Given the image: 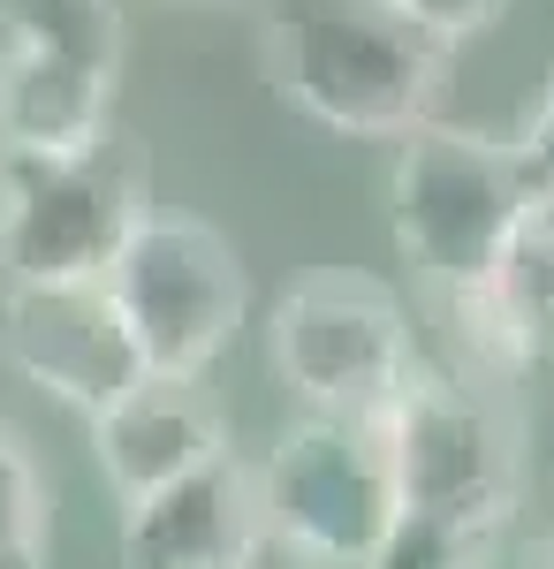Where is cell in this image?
I'll use <instances>...</instances> for the list:
<instances>
[{
  "label": "cell",
  "mask_w": 554,
  "mask_h": 569,
  "mask_svg": "<svg viewBox=\"0 0 554 569\" xmlns=\"http://www.w3.org/2000/svg\"><path fill=\"white\" fill-rule=\"evenodd\" d=\"M448 53L387 0H274L266 8V77L304 122L335 137L403 144L441 122Z\"/></svg>",
  "instance_id": "cell-1"
},
{
  "label": "cell",
  "mask_w": 554,
  "mask_h": 569,
  "mask_svg": "<svg viewBox=\"0 0 554 569\" xmlns=\"http://www.w3.org/2000/svg\"><path fill=\"white\" fill-rule=\"evenodd\" d=\"M395 493L418 517L510 531L524 501V410L516 388H486L456 365H418L380 418Z\"/></svg>",
  "instance_id": "cell-2"
},
{
  "label": "cell",
  "mask_w": 554,
  "mask_h": 569,
  "mask_svg": "<svg viewBox=\"0 0 554 569\" xmlns=\"http://www.w3.org/2000/svg\"><path fill=\"white\" fill-rule=\"evenodd\" d=\"M266 365L274 380L319 418H373L380 426L410 372L426 365L410 305L349 266H319L289 281L266 311Z\"/></svg>",
  "instance_id": "cell-3"
},
{
  "label": "cell",
  "mask_w": 554,
  "mask_h": 569,
  "mask_svg": "<svg viewBox=\"0 0 554 569\" xmlns=\"http://www.w3.org/2000/svg\"><path fill=\"white\" fill-rule=\"evenodd\" d=\"M524 206H532V190H524L510 137L426 122V130H410L395 144L387 228H395V251L418 266V281L433 297L494 281L502 243H510Z\"/></svg>",
  "instance_id": "cell-4"
},
{
  "label": "cell",
  "mask_w": 554,
  "mask_h": 569,
  "mask_svg": "<svg viewBox=\"0 0 554 569\" xmlns=\"http://www.w3.org/2000/svg\"><path fill=\"white\" fill-rule=\"evenodd\" d=\"M152 220V152L129 130L69 160H0V281H107Z\"/></svg>",
  "instance_id": "cell-5"
},
{
  "label": "cell",
  "mask_w": 554,
  "mask_h": 569,
  "mask_svg": "<svg viewBox=\"0 0 554 569\" xmlns=\"http://www.w3.org/2000/svg\"><path fill=\"white\" fill-rule=\"evenodd\" d=\"M107 289L160 380H206L251 319V273L228 228L175 206H152V220L115 259Z\"/></svg>",
  "instance_id": "cell-6"
},
{
  "label": "cell",
  "mask_w": 554,
  "mask_h": 569,
  "mask_svg": "<svg viewBox=\"0 0 554 569\" xmlns=\"http://www.w3.org/2000/svg\"><path fill=\"white\" fill-rule=\"evenodd\" d=\"M266 479V517H274V555L304 569H373L380 539L403 517L387 433L373 418H319L304 410L297 426L258 463Z\"/></svg>",
  "instance_id": "cell-7"
},
{
  "label": "cell",
  "mask_w": 554,
  "mask_h": 569,
  "mask_svg": "<svg viewBox=\"0 0 554 569\" xmlns=\"http://www.w3.org/2000/svg\"><path fill=\"white\" fill-rule=\"evenodd\" d=\"M0 365L85 426L152 380L107 281H0Z\"/></svg>",
  "instance_id": "cell-8"
},
{
  "label": "cell",
  "mask_w": 554,
  "mask_h": 569,
  "mask_svg": "<svg viewBox=\"0 0 554 569\" xmlns=\"http://www.w3.org/2000/svg\"><path fill=\"white\" fill-rule=\"evenodd\" d=\"M274 555V517H266V479L251 456H214L175 486L145 493L122 509L115 562L122 569H258Z\"/></svg>",
  "instance_id": "cell-9"
},
{
  "label": "cell",
  "mask_w": 554,
  "mask_h": 569,
  "mask_svg": "<svg viewBox=\"0 0 554 569\" xmlns=\"http://www.w3.org/2000/svg\"><path fill=\"white\" fill-rule=\"evenodd\" d=\"M228 448H236L228 418H220V402L198 380H160L152 372L107 418H91V456H99L107 486L122 493V509L145 501V493H160V486H175L182 471L228 456Z\"/></svg>",
  "instance_id": "cell-10"
},
{
  "label": "cell",
  "mask_w": 554,
  "mask_h": 569,
  "mask_svg": "<svg viewBox=\"0 0 554 569\" xmlns=\"http://www.w3.org/2000/svg\"><path fill=\"white\" fill-rule=\"evenodd\" d=\"M115 130V84H91L0 39V160H69Z\"/></svg>",
  "instance_id": "cell-11"
},
{
  "label": "cell",
  "mask_w": 554,
  "mask_h": 569,
  "mask_svg": "<svg viewBox=\"0 0 554 569\" xmlns=\"http://www.w3.org/2000/svg\"><path fill=\"white\" fill-rule=\"evenodd\" d=\"M0 39L122 91V61H129L122 0H0Z\"/></svg>",
  "instance_id": "cell-12"
},
{
  "label": "cell",
  "mask_w": 554,
  "mask_h": 569,
  "mask_svg": "<svg viewBox=\"0 0 554 569\" xmlns=\"http://www.w3.org/2000/svg\"><path fill=\"white\" fill-rule=\"evenodd\" d=\"M494 305L510 311L516 342L532 350V365H554V198H532L516 213L502 266H494Z\"/></svg>",
  "instance_id": "cell-13"
},
{
  "label": "cell",
  "mask_w": 554,
  "mask_h": 569,
  "mask_svg": "<svg viewBox=\"0 0 554 569\" xmlns=\"http://www.w3.org/2000/svg\"><path fill=\"white\" fill-rule=\"evenodd\" d=\"M0 569H53V479L0 418Z\"/></svg>",
  "instance_id": "cell-14"
},
{
  "label": "cell",
  "mask_w": 554,
  "mask_h": 569,
  "mask_svg": "<svg viewBox=\"0 0 554 569\" xmlns=\"http://www.w3.org/2000/svg\"><path fill=\"white\" fill-rule=\"evenodd\" d=\"M494 562H502V531H471L448 517H418V509H403L373 555V569H494Z\"/></svg>",
  "instance_id": "cell-15"
},
{
  "label": "cell",
  "mask_w": 554,
  "mask_h": 569,
  "mask_svg": "<svg viewBox=\"0 0 554 569\" xmlns=\"http://www.w3.org/2000/svg\"><path fill=\"white\" fill-rule=\"evenodd\" d=\"M510 152H516V168H524V190H532V198H554V69L540 77V91H532Z\"/></svg>",
  "instance_id": "cell-16"
},
{
  "label": "cell",
  "mask_w": 554,
  "mask_h": 569,
  "mask_svg": "<svg viewBox=\"0 0 554 569\" xmlns=\"http://www.w3.org/2000/svg\"><path fill=\"white\" fill-rule=\"evenodd\" d=\"M387 8H403L418 31H433L441 46H464V39H486L502 16H510V0H387Z\"/></svg>",
  "instance_id": "cell-17"
},
{
  "label": "cell",
  "mask_w": 554,
  "mask_h": 569,
  "mask_svg": "<svg viewBox=\"0 0 554 569\" xmlns=\"http://www.w3.org/2000/svg\"><path fill=\"white\" fill-rule=\"evenodd\" d=\"M532 569H554V531L540 539V555H532Z\"/></svg>",
  "instance_id": "cell-18"
},
{
  "label": "cell",
  "mask_w": 554,
  "mask_h": 569,
  "mask_svg": "<svg viewBox=\"0 0 554 569\" xmlns=\"http://www.w3.org/2000/svg\"><path fill=\"white\" fill-rule=\"evenodd\" d=\"M289 569H304V562H289Z\"/></svg>",
  "instance_id": "cell-19"
}]
</instances>
